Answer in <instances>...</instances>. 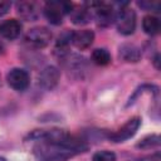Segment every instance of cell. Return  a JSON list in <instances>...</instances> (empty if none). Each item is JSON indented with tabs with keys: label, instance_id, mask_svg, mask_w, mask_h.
Masks as SVG:
<instances>
[{
	"label": "cell",
	"instance_id": "1",
	"mask_svg": "<svg viewBox=\"0 0 161 161\" xmlns=\"http://www.w3.org/2000/svg\"><path fill=\"white\" fill-rule=\"evenodd\" d=\"M87 148V143L78 137L67 143L40 141L34 147V155L38 161H65L80 152H84Z\"/></svg>",
	"mask_w": 161,
	"mask_h": 161
},
{
	"label": "cell",
	"instance_id": "2",
	"mask_svg": "<svg viewBox=\"0 0 161 161\" xmlns=\"http://www.w3.org/2000/svg\"><path fill=\"white\" fill-rule=\"evenodd\" d=\"M116 25L121 34L130 35L136 28V14L130 8H122L116 16Z\"/></svg>",
	"mask_w": 161,
	"mask_h": 161
},
{
	"label": "cell",
	"instance_id": "3",
	"mask_svg": "<svg viewBox=\"0 0 161 161\" xmlns=\"http://www.w3.org/2000/svg\"><path fill=\"white\" fill-rule=\"evenodd\" d=\"M72 9V4L69 3H59V1H49L45 4L44 14L49 23L58 25L62 23L63 15L65 13H69Z\"/></svg>",
	"mask_w": 161,
	"mask_h": 161
},
{
	"label": "cell",
	"instance_id": "4",
	"mask_svg": "<svg viewBox=\"0 0 161 161\" xmlns=\"http://www.w3.org/2000/svg\"><path fill=\"white\" fill-rule=\"evenodd\" d=\"M140 126H141V118L140 117L130 118L121 128H118L116 132L109 135V140L113 142H125L136 135Z\"/></svg>",
	"mask_w": 161,
	"mask_h": 161
},
{
	"label": "cell",
	"instance_id": "5",
	"mask_svg": "<svg viewBox=\"0 0 161 161\" xmlns=\"http://www.w3.org/2000/svg\"><path fill=\"white\" fill-rule=\"evenodd\" d=\"M50 39H52V33L44 26L33 28L25 35V40L34 48H44V47H47L49 44Z\"/></svg>",
	"mask_w": 161,
	"mask_h": 161
},
{
	"label": "cell",
	"instance_id": "6",
	"mask_svg": "<svg viewBox=\"0 0 161 161\" xmlns=\"http://www.w3.org/2000/svg\"><path fill=\"white\" fill-rule=\"evenodd\" d=\"M8 83L15 91H25L29 86L30 78L26 70L21 68H14L8 73Z\"/></svg>",
	"mask_w": 161,
	"mask_h": 161
},
{
	"label": "cell",
	"instance_id": "7",
	"mask_svg": "<svg viewBox=\"0 0 161 161\" xmlns=\"http://www.w3.org/2000/svg\"><path fill=\"white\" fill-rule=\"evenodd\" d=\"M59 77L60 73L58 68L54 65H48L39 74V86L47 91H52L58 84Z\"/></svg>",
	"mask_w": 161,
	"mask_h": 161
},
{
	"label": "cell",
	"instance_id": "8",
	"mask_svg": "<svg viewBox=\"0 0 161 161\" xmlns=\"http://www.w3.org/2000/svg\"><path fill=\"white\" fill-rule=\"evenodd\" d=\"M93 39H94V34L92 30L82 29V30H77V31L72 33L70 42L78 49H87L93 43Z\"/></svg>",
	"mask_w": 161,
	"mask_h": 161
},
{
	"label": "cell",
	"instance_id": "9",
	"mask_svg": "<svg viewBox=\"0 0 161 161\" xmlns=\"http://www.w3.org/2000/svg\"><path fill=\"white\" fill-rule=\"evenodd\" d=\"M21 31V24L16 19H9L0 24V35L5 39L13 40L19 36Z\"/></svg>",
	"mask_w": 161,
	"mask_h": 161
},
{
	"label": "cell",
	"instance_id": "10",
	"mask_svg": "<svg viewBox=\"0 0 161 161\" xmlns=\"http://www.w3.org/2000/svg\"><path fill=\"white\" fill-rule=\"evenodd\" d=\"M96 6V18L98 20V24L101 26H107L111 24L112 19L114 18L113 14V9L112 6H109L108 4H103V3H96L93 4Z\"/></svg>",
	"mask_w": 161,
	"mask_h": 161
},
{
	"label": "cell",
	"instance_id": "11",
	"mask_svg": "<svg viewBox=\"0 0 161 161\" xmlns=\"http://www.w3.org/2000/svg\"><path fill=\"white\" fill-rule=\"evenodd\" d=\"M18 13L25 20H35L38 18L36 5L30 1H21L18 4Z\"/></svg>",
	"mask_w": 161,
	"mask_h": 161
},
{
	"label": "cell",
	"instance_id": "12",
	"mask_svg": "<svg viewBox=\"0 0 161 161\" xmlns=\"http://www.w3.org/2000/svg\"><path fill=\"white\" fill-rule=\"evenodd\" d=\"M119 57L126 62H138L141 58V52L133 44H123L119 48Z\"/></svg>",
	"mask_w": 161,
	"mask_h": 161
},
{
	"label": "cell",
	"instance_id": "13",
	"mask_svg": "<svg viewBox=\"0 0 161 161\" xmlns=\"http://www.w3.org/2000/svg\"><path fill=\"white\" fill-rule=\"evenodd\" d=\"M142 28L146 34L155 35L160 30V20L153 15H146L142 20Z\"/></svg>",
	"mask_w": 161,
	"mask_h": 161
},
{
	"label": "cell",
	"instance_id": "14",
	"mask_svg": "<svg viewBox=\"0 0 161 161\" xmlns=\"http://www.w3.org/2000/svg\"><path fill=\"white\" fill-rule=\"evenodd\" d=\"M92 60L97 65H107L111 62V54L108 53L107 49L98 48V49H94L93 50V53H92Z\"/></svg>",
	"mask_w": 161,
	"mask_h": 161
},
{
	"label": "cell",
	"instance_id": "15",
	"mask_svg": "<svg viewBox=\"0 0 161 161\" xmlns=\"http://www.w3.org/2000/svg\"><path fill=\"white\" fill-rule=\"evenodd\" d=\"M91 18H92V15H91L89 10L86 8H82L79 10H74L72 14V21L74 24H87L91 20Z\"/></svg>",
	"mask_w": 161,
	"mask_h": 161
},
{
	"label": "cell",
	"instance_id": "16",
	"mask_svg": "<svg viewBox=\"0 0 161 161\" xmlns=\"http://www.w3.org/2000/svg\"><path fill=\"white\" fill-rule=\"evenodd\" d=\"M160 145V137L158 135H150L141 140V142L137 143V147L140 148H151V147H157Z\"/></svg>",
	"mask_w": 161,
	"mask_h": 161
},
{
	"label": "cell",
	"instance_id": "17",
	"mask_svg": "<svg viewBox=\"0 0 161 161\" xmlns=\"http://www.w3.org/2000/svg\"><path fill=\"white\" fill-rule=\"evenodd\" d=\"M93 161H116V155L112 151H98L93 155Z\"/></svg>",
	"mask_w": 161,
	"mask_h": 161
},
{
	"label": "cell",
	"instance_id": "18",
	"mask_svg": "<svg viewBox=\"0 0 161 161\" xmlns=\"http://www.w3.org/2000/svg\"><path fill=\"white\" fill-rule=\"evenodd\" d=\"M138 5L141 6V8H143L145 10H155V11H157L158 9H160V4L158 3H150V1H141V3H138Z\"/></svg>",
	"mask_w": 161,
	"mask_h": 161
},
{
	"label": "cell",
	"instance_id": "19",
	"mask_svg": "<svg viewBox=\"0 0 161 161\" xmlns=\"http://www.w3.org/2000/svg\"><path fill=\"white\" fill-rule=\"evenodd\" d=\"M10 10V3L8 1H0V16L5 15Z\"/></svg>",
	"mask_w": 161,
	"mask_h": 161
},
{
	"label": "cell",
	"instance_id": "20",
	"mask_svg": "<svg viewBox=\"0 0 161 161\" xmlns=\"http://www.w3.org/2000/svg\"><path fill=\"white\" fill-rule=\"evenodd\" d=\"M138 161H161V157H160V153H153V155L142 157V158L138 160Z\"/></svg>",
	"mask_w": 161,
	"mask_h": 161
},
{
	"label": "cell",
	"instance_id": "21",
	"mask_svg": "<svg viewBox=\"0 0 161 161\" xmlns=\"http://www.w3.org/2000/svg\"><path fill=\"white\" fill-rule=\"evenodd\" d=\"M3 52H4V44H3V42L0 40V55L3 54Z\"/></svg>",
	"mask_w": 161,
	"mask_h": 161
},
{
	"label": "cell",
	"instance_id": "22",
	"mask_svg": "<svg viewBox=\"0 0 161 161\" xmlns=\"http://www.w3.org/2000/svg\"><path fill=\"white\" fill-rule=\"evenodd\" d=\"M0 161H6V158H5V157H3V156H0Z\"/></svg>",
	"mask_w": 161,
	"mask_h": 161
}]
</instances>
